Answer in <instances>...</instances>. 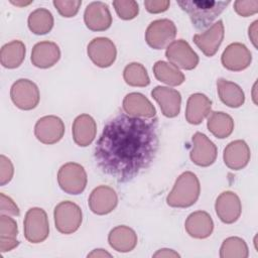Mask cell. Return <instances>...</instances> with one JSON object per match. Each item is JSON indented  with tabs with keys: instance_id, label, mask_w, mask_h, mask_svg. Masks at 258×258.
<instances>
[{
	"instance_id": "8992f818",
	"label": "cell",
	"mask_w": 258,
	"mask_h": 258,
	"mask_svg": "<svg viewBox=\"0 0 258 258\" xmlns=\"http://www.w3.org/2000/svg\"><path fill=\"white\" fill-rule=\"evenodd\" d=\"M23 225L24 237L30 243H41L49 235L47 215L41 208L29 209L25 214Z\"/></svg>"
},
{
	"instance_id": "3957f363",
	"label": "cell",
	"mask_w": 258,
	"mask_h": 258,
	"mask_svg": "<svg viewBox=\"0 0 258 258\" xmlns=\"http://www.w3.org/2000/svg\"><path fill=\"white\" fill-rule=\"evenodd\" d=\"M201 185L198 176L191 171L182 172L175 180L166 203L171 208H188L196 204L200 197Z\"/></svg>"
},
{
	"instance_id": "e0dca14e",
	"label": "cell",
	"mask_w": 258,
	"mask_h": 258,
	"mask_svg": "<svg viewBox=\"0 0 258 258\" xmlns=\"http://www.w3.org/2000/svg\"><path fill=\"white\" fill-rule=\"evenodd\" d=\"M90 210L96 215H107L111 213L118 204L116 191L108 185L95 187L89 197Z\"/></svg>"
},
{
	"instance_id": "603a6c76",
	"label": "cell",
	"mask_w": 258,
	"mask_h": 258,
	"mask_svg": "<svg viewBox=\"0 0 258 258\" xmlns=\"http://www.w3.org/2000/svg\"><path fill=\"white\" fill-rule=\"evenodd\" d=\"M184 228L190 237L206 239L213 233L214 222L207 212L197 211L186 218Z\"/></svg>"
},
{
	"instance_id": "8d00e7d4",
	"label": "cell",
	"mask_w": 258,
	"mask_h": 258,
	"mask_svg": "<svg viewBox=\"0 0 258 258\" xmlns=\"http://www.w3.org/2000/svg\"><path fill=\"white\" fill-rule=\"evenodd\" d=\"M14 174V167L11 160L5 155H0V185L8 183Z\"/></svg>"
},
{
	"instance_id": "30bf717a",
	"label": "cell",
	"mask_w": 258,
	"mask_h": 258,
	"mask_svg": "<svg viewBox=\"0 0 258 258\" xmlns=\"http://www.w3.org/2000/svg\"><path fill=\"white\" fill-rule=\"evenodd\" d=\"M63 134L64 124L57 116H43L35 123L34 135L43 144H54L62 138Z\"/></svg>"
},
{
	"instance_id": "7402d4cb",
	"label": "cell",
	"mask_w": 258,
	"mask_h": 258,
	"mask_svg": "<svg viewBox=\"0 0 258 258\" xmlns=\"http://www.w3.org/2000/svg\"><path fill=\"white\" fill-rule=\"evenodd\" d=\"M72 133L75 143L81 147H86L90 145L96 137V121L89 114H81L74 120Z\"/></svg>"
},
{
	"instance_id": "b9f144b4",
	"label": "cell",
	"mask_w": 258,
	"mask_h": 258,
	"mask_svg": "<svg viewBox=\"0 0 258 258\" xmlns=\"http://www.w3.org/2000/svg\"><path fill=\"white\" fill-rule=\"evenodd\" d=\"M112 255L110 254V253H108L107 251H105V250H103V249H95V250H93L91 253H89L88 254V257H97V258H99V257H111Z\"/></svg>"
},
{
	"instance_id": "484cf974",
	"label": "cell",
	"mask_w": 258,
	"mask_h": 258,
	"mask_svg": "<svg viewBox=\"0 0 258 258\" xmlns=\"http://www.w3.org/2000/svg\"><path fill=\"white\" fill-rule=\"evenodd\" d=\"M217 90L220 100L230 108H239L245 102V94L241 87L225 79L217 81Z\"/></svg>"
},
{
	"instance_id": "9a60e30c",
	"label": "cell",
	"mask_w": 258,
	"mask_h": 258,
	"mask_svg": "<svg viewBox=\"0 0 258 258\" xmlns=\"http://www.w3.org/2000/svg\"><path fill=\"white\" fill-rule=\"evenodd\" d=\"M216 214L225 224H233L242 213V205L239 197L230 190L223 191L215 203Z\"/></svg>"
},
{
	"instance_id": "f35d334b",
	"label": "cell",
	"mask_w": 258,
	"mask_h": 258,
	"mask_svg": "<svg viewBox=\"0 0 258 258\" xmlns=\"http://www.w3.org/2000/svg\"><path fill=\"white\" fill-rule=\"evenodd\" d=\"M170 2L168 0H147L144 1L146 10L150 13H161L168 9Z\"/></svg>"
},
{
	"instance_id": "1f68e13d",
	"label": "cell",
	"mask_w": 258,
	"mask_h": 258,
	"mask_svg": "<svg viewBox=\"0 0 258 258\" xmlns=\"http://www.w3.org/2000/svg\"><path fill=\"white\" fill-rule=\"evenodd\" d=\"M249 250L246 242L240 237H229L222 243L221 258H247Z\"/></svg>"
},
{
	"instance_id": "ac0fdd59",
	"label": "cell",
	"mask_w": 258,
	"mask_h": 258,
	"mask_svg": "<svg viewBox=\"0 0 258 258\" xmlns=\"http://www.w3.org/2000/svg\"><path fill=\"white\" fill-rule=\"evenodd\" d=\"M152 98L158 103L161 113L167 118L176 117L180 111V93L169 87L157 86L151 91Z\"/></svg>"
},
{
	"instance_id": "4dcf8cb0",
	"label": "cell",
	"mask_w": 258,
	"mask_h": 258,
	"mask_svg": "<svg viewBox=\"0 0 258 258\" xmlns=\"http://www.w3.org/2000/svg\"><path fill=\"white\" fill-rule=\"evenodd\" d=\"M29 30L37 35L48 33L53 27V16L51 12L45 8H37L33 10L27 19Z\"/></svg>"
},
{
	"instance_id": "9c48e42d",
	"label": "cell",
	"mask_w": 258,
	"mask_h": 258,
	"mask_svg": "<svg viewBox=\"0 0 258 258\" xmlns=\"http://www.w3.org/2000/svg\"><path fill=\"white\" fill-rule=\"evenodd\" d=\"M165 56L171 64L186 71L194 70L199 63V55L183 39L173 40L166 47Z\"/></svg>"
},
{
	"instance_id": "e575fe53",
	"label": "cell",
	"mask_w": 258,
	"mask_h": 258,
	"mask_svg": "<svg viewBox=\"0 0 258 258\" xmlns=\"http://www.w3.org/2000/svg\"><path fill=\"white\" fill-rule=\"evenodd\" d=\"M54 7L63 17H74L82 5L81 0H54Z\"/></svg>"
},
{
	"instance_id": "4316f807",
	"label": "cell",
	"mask_w": 258,
	"mask_h": 258,
	"mask_svg": "<svg viewBox=\"0 0 258 258\" xmlns=\"http://www.w3.org/2000/svg\"><path fill=\"white\" fill-rule=\"evenodd\" d=\"M18 227L13 218L8 215L0 216V251L2 253L11 251L19 244L17 241Z\"/></svg>"
},
{
	"instance_id": "f1b7e54d",
	"label": "cell",
	"mask_w": 258,
	"mask_h": 258,
	"mask_svg": "<svg viewBox=\"0 0 258 258\" xmlns=\"http://www.w3.org/2000/svg\"><path fill=\"white\" fill-rule=\"evenodd\" d=\"M207 127L215 137L224 139L232 134L234 121L230 115L224 112H211V114L208 115Z\"/></svg>"
},
{
	"instance_id": "2e32d148",
	"label": "cell",
	"mask_w": 258,
	"mask_h": 258,
	"mask_svg": "<svg viewBox=\"0 0 258 258\" xmlns=\"http://www.w3.org/2000/svg\"><path fill=\"white\" fill-rule=\"evenodd\" d=\"M84 21L92 31L107 30L112 24V16L108 5L101 1L90 3L85 9Z\"/></svg>"
},
{
	"instance_id": "8fae6325",
	"label": "cell",
	"mask_w": 258,
	"mask_h": 258,
	"mask_svg": "<svg viewBox=\"0 0 258 258\" xmlns=\"http://www.w3.org/2000/svg\"><path fill=\"white\" fill-rule=\"evenodd\" d=\"M192 148L190 150L191 161L202 167L212 165L218 154L217 146L212 142L207 135L201 132H196L192 135Z\"/></svg>"
},
{
	"instance_id": "d6a6232c",
	"label": "cell",
	"mask_w": 258,
	"mask_h": 258,
	"mask_svg": "<svg viewBox=\"0 0 258 258\" xmlns=\"http://www.w3.org/2000/svg\"><path fill=\"white\" fill-rule=\"evenodd\" d=\"M123 78L126 84L132 87H146L150 84L146 69L139 62L127 64L123 72Z\"/></svg>"
},
{
	"instance_id": "ba28073f",
	"label": "cell",
	"mask_w": 258,
	"mask_h": 258,
	"mask_svg": "<svg viewBox=\"0 0 258 258\" xmlns=\"http://www.w3.org/2000/svg\"><path fill=\"white\" fill-rule=\"evenodd\" d=\"M10 97L17 108L25 111L34 109L40 99L38 87L27 79H19L12 85Z\"/></svg>"
},
{
	"instance_id": "7a4b0ae2",
	"label": "cell",
	"mask_w": 258,
	"mask_h": 258,
	"mask_svg": "<svg viewBox=\"0 0 258 258\" xmlns=\"http://www.w3.org/2000/svg\"><path fill=\"white\" fill-rule=\"evenodd\" d=\"M229 4L230 1H177V5L188 14L192 25L199 30H204L209 27Z\"/></svg>"
},
{
	"instance_id": "44dd1931",
	"label": "cell",
	"mask_w": 258,
	"mask_h": 258,
	"mask_svg": "<svg viewBox=\"0 0 258 258\" xmlns=\"http://www.w3.org/2000/svg\"><path fill=\"white\" fill-rule=\"evenodd\" d=\"M60 58V49L52 41L37 42L31 51V62L39 69H48L54 66Z\"/></svg>"
},
{
	"instance_id": "60d3db41",
	"label": "cell",
	"mask_w": 258,
	"mask_h": 258,
	"mask_svg": "<svg viewBox=\"0 0 258 258\" xmlns=\"http://www.w3.org/2000/svg\"><path fill=\"white\" fill-rule=\"evenodd\" d=\"M153 257H155V258H157V257H159V258L160 257H169V258H171V257H180V255L177 252H175L174 250L164 248V249H160L156 253H154Z\"/></svg>"
},
{
	"instance_id": "cb8c5ba5",
	"label": "cell",
	"mask_w": 258,
	"mask_h": 258,
	"mask_svg": "<svg viewBox=\"0 0 258 258\" xmlns=\"http://www.w3.org/2000/svg\"><path fill=\"white\" fill-rule=\"evenodd\" d=\"M212 101L202 93L190 95L186 102L185 119L189 124L198 125L211 113Z\"/></svg>"
},
{
	"instance_id": "5bb4252c",
	"label": "cell",
	"mask_w": 258,
	"mask_h": 258,
	"mask_svg": "<svg viewBox=\"0 0 258 258\" xmlns=\"http://www.w3.org/2000/svg\"><path fill=\"white\" fill-rule=\"evenodd\" d=\"M221 61L224 68L232 72L247 69L252 61V54L247 46L240 42L229 44L222 53Z\"/></svg>"
},
{
	"instance_id": "7bdbcfd3",
	"label": "cell",
	"mask_w": 258,
	"mask_h": 258,
	"mask_svg": "<svg viewBox=\"0 0 258 258\" xmlns=\"http://www.w3.org/2000/svg\"><path fill=\"white\" fill-rule=\"evenodd\" d=\"M10 2H11L12 4H14V5H16V6H20V7L26 6V5L30 4V3H32V1H13V0H11Z\"/></svg>"
},
{
	"instance_id": "7c38bea8",
	"label": "cell",
	"mask_w": 258,
	"mask_h": 258,
	"mask_svg": "<svg viewBox=\"0 0 258 258\" xmlns=\"http://www.w3.org/2000/svg\"><path fill=\"white\" fill-rule=\"evenodd\" d=\"M87 52L91 60L99 68L112 66L117 56L114 42L107 37H96L88 44Z\"/></svg>"
},
{
	"instance_id": "ab89813d",
	"label": "cell",
	"mask_w": 258,
	"mask_h": 258,
	"mask_svg": "<svg viewBox=\"0 0 258 258\" xmlns=\"http://www.w3.org/2000/svg\"><path fill=\"white\" fill-rule=\"evenodd\" d=\"M257 24H258V21L255 20L250 26H249V29H248V35H249V38L251 40V42L253 43L254 47L257 48Z\"/></svg>"
},
{
	"instance_id": "836d02e7",
	"label": "cell",
	"mask_w": 258,
	"mask_h": 258,
	"mask_svg": "<svg viewBox=\"0 0 258 258\" xmlns=\"http://www.w3.org/2000/svg\"><path fill=\"white\" fill-rule=\"evenodd\" d=\"M113 6L117 15L123 20H131L139 13L138 3L134 0H115Z\"/></svg>"
},
{
	"instance_id": "5b68a950",
	"label": "cell",
	"mask_w": 258,
	"mask_h": 258,
	"mask_svg": "<svg viewBox=\"0 0 258 258\" xmlns=\"http://www.w3.org/2000/svg\"><path fill=\"white\" fill-rule=\"evenodd\" d=\"M54 225L56 230L64 235L75 233L83 221L81 208L71 201L60 202L53 211Z\"/></svg>"
},
{
	"instance_id": "52a82bcc",
	"label": "cell",
	"mask_w": 258,
	"mask_h": 258,
	"mask_svg": "<svg viewBox=\"0 0 258 258\" xmlns=\"http://www.w3.org/2000/svg\"><path fill=\"white\" fill-rule=\"evenodd\" d=\"M176 36V26L173 21L163 18L152 21L145 31V40L153 49L166 48Z\"/></svg>"
},
{
	"instance_id": "d6986e66",
	"label": "cell",
	"mask_w": 258,
	"mask_h": 258,
	"mask_svg": "<svg viewBox=\"0 0 258 258\" xmlns=\"http://www.w3.org/2000/svg\"><path fill=\"white\" fill-rule=\"evenodd\" d=\"M124 112L133 117L152 119L156 115V110L151 102L141 93H129L123 99Z\"/></svg>"
},
{
	"instance_id": "d590c367",
	"label": "cell",
	"mask_w": 258,
	"mask_h": 258,
	"mask_svg": "<svg viewBox=\"0 0 258 258\" xmlns=\"http://www.w3.org/2000/svg\"><path fill=\"white\" fill-rule=\"evenodd\" d=\"M234 9L242 17L254 15L258 11V0H237L234 2Z\"/></svg>"
},
{
	"instance_id": "f546056e",
	"label": "cell",
	"mask_w": 258,
	"mask_h": 258,
	"mask_svg": "<svg viewBox=\"0 0 258 258\" xmlns=\"http://www.w3.org/2000/svg\"><path fill=\"white\" fill-rule=\"evenodd\" d=\"M153 74L159 82L172 87L181 85L185 80L184 75L178 70V68L163 60H158L154 63Z\"/></svg>"
},
{
	"instance_id": "74e56055",
	"label": "cell",
	"mask_w": 258,
	"mask_h": 258,
	"mask_svg": "<svg viewBox=\"0 0 258 258\" xmlns=\"http://www.w3.org/2000/svg\"><path fill=\"white\" fill-rule=\"evenodd\" d=\"M0 213L1 215L19 216L20 211L14 201L3 192H0Z\"/></svg>"
},
{
	"instance_id": "6da1fadb",
	"label": "cell",
	"mask_w": 258,
	"mask_h": 258,
	"mask_svg": "<svg viewBox=\"0 0 258 258\" xmlns=\"http://www.w3.org/2000/svg\"><path fill=\"white\" fill-rule=\"evenodd\" d=\"M158 144L156 118L119 113L105 125L96 143L94 158L103 173L126 182L150 165Z\"/></svg>"
},
{
	"instance_id": "4fadbf2b",
	"label": "cell",
	"mask_w": 258,
	"mask_h": 258,
	"mask_svg": "<svg viewBox=\"0 0 258 258\" xmlns=\"http://www.w3.org/2000/svg\"><path fill=\"white\" fill-rule=\"evenodd\" d=\"M225 28L222 20L212 24L206 31L194 35V42L202 52L211 57L215 55L224 39Z\"/></svg>"
},
{
	"instance_id": "d4e9b609",
	"label": "cell",
	"mask_w": 258,
	"mask_h": 258,
	"mask_svg": "<svg viewBox=\"0 0 258 258\" xmlns=\"http://www.w3.org/2000/svg\"><path fill=\"white\" fill-rule=\"evenodd\" d=\"M137 234L128 226H117L108 235L109 245L117 252L126 253L132 251L137 245Z\"/></svg>"
},
{
	"instance_id": "83f0119b",
	"label": "cell",
	"mask_w": 258,
	"mask_h": 258,
	"mask_svg": "<svg viewBox=\"0 0 258 258\" xmlns=\"http://www.w3.org/2000/svg\"><path fill=\"white\" fill-rule=\"evenodd\" d=\"M26 48L22 41L12 40L4 44L0 51L1 64L6 69H16L24 60Z\"/></svg>"
},
{
	"instance_id": "277c9868",
	"label": "cell",
	"mask_w": 258,
	"mask_h": 258,
	"mask_svg": "<svg viewBox=\"0 0 258 258\" xmlns=\"http://www.w3.org/2000/svg\"><path fill=\"white\" fill-rule=\"evenodd\" d=\"M88 177L85 168L76 162H68L57 172V182L61 190L69 195L82 194L87 185Z\"/></svg>"
},
{
	"instance_id": "ffe728a7",
	"label": "cell",
	"mask_w": 258,
	"mask_h": 258,
	"mask_svg": "<svg viewBox=\"0 0 258 258\" xmlns=\"http://www.w3.org/2000/svg\"><path fill=\"white\" fill-rule=\"evenodd\" d=\"M251 152L244 140H234L224 149L223 159L225 164L233 170H240L247 166L250 161Z\"/></svg>"
}]
</instances>
